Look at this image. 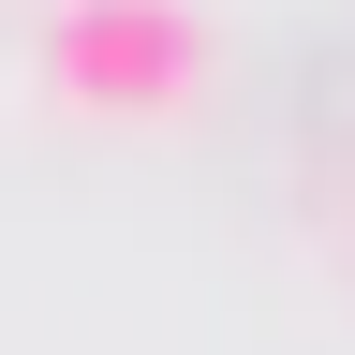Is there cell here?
Wrapping results in <instances>:
<instances>
[{
	"label": "cell",
	"instance_id": "cell-1",
	"mask_svg": "<svg viewBox=\"0 0 355 355\" xmlns=\"http://www.w3.org/2000/svg\"><path fill=\"white\" fill-rule=\"evenodd\" d=\"M222 74V44L193 0H60L44 15V104L60 119H104V133H163L193 119Z\"/></svg>",
	"mask_w": 355,
	"mask_h": 355
}]
</instances>
